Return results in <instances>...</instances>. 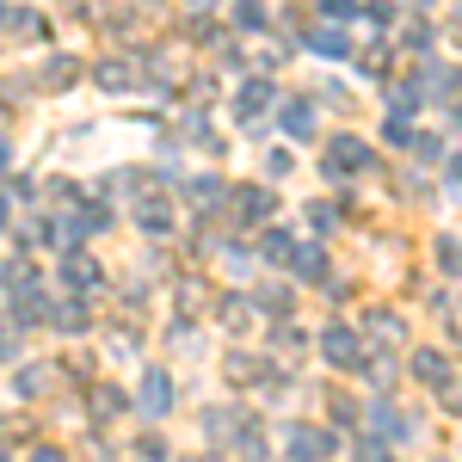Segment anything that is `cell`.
I'll return each instance as SVG.
<instances>
[{
	"label": "cell",
	"instance_id": "6da1fadb",
	"mask_svg": "<svg viewBox=\"0 0 462 462\" xmlns=\"http://www.w3.org/2000/svg\"><path fill=\"white\" fill-rule=\"evenodd\" d=\"M376 167V148L364 136H327V179H357Z\"/></svg>",
	"mask_w": 462,
	"mask_h": 462
},
{
	"label": "cell",
	"instance_id": "7a4b0ae2",
	"mask_svg": "<svg viewBox=\"0 0 462 462\" xmlns=\"http://www.w3.org/2000/svg\"><path fill=\"white\" fill-rule=\"evenodd\" d=\"M136 407H143V420H167L173 413V376H167V364H143Z\"/></svg>",
	"mask_w": 462,
	"mask_h": 462
},
{
	"label": "cell",
	"instance_id": "3957f363",
	"mask_svg": "<svg viewBox=\"0 0 462 462\" xmlns=\"http://www.w3.org/2000/svg\"><path fill=\"white\" fill-rule=\"evenodd\" d=\"M284 457L290 462H327L333 457V431L309 426V420H296V426L284 431Z\"/></svg>",
	"mask_w": 462,
	"mask_h": 462
},
{
	"label": "cell",
	"instance_id": "277c9868",
	"mask_svg": "<svg viewBox=\"0 0 462 462\" xmlns=\"http://www.w3.org/2000/svg\"><path fill=\"white\" fill-rule=\"evenodd\" d=\"M320 357H327L333 370H364V339H357L352 327H339V320H333V327L320 333Z\"/></svg>",
	"mask_w": 462,
	"mask_h": 462
},
{
	"label": "cell",
	"instance_id": "5b68a950",
	"mask_svg": "<svg viewBox=\"0 0 462 462\" xmlns=\"http://www.w3.org/2000/svg\"><path fill=\"white\" fill-rule=\"evenodd\" d=\"M265 106H278V93H272V80H247V87L235 93V124H241V130H253V124H259V111H265Z\"/></svg>",
	"mask_w": 462,
	"mask_h": 462
},
{
	"label": "cell",
	"instance_id": "8992f818",
	"mask_svg": "<svg viewBox=\"0 0 462 462\" xmlns=\"http://www.w3.org/2000/svg\"><path fill=\"white\" fill-rule=\"evenodd\" d=\"M296 284H327V253L315 247V241H296V253H290V265H284Z\"/></svg>",
	"mask_w": 462,
	"mask_h": 462
},
{
	"label": "cell",
	"instance_id": "52a82bcc",
	"mask_svg": "<svg viewBox=\"0 0 462 462\" xmlns=\"http://www.w3.org/2000/svg\"><path fill=\"white\" fill-rule=\"evenodd\" d=\"M278 124H284V136L309 143L315 136V99H278Z\"/></svg>",
	"mask_w": 462,
	"mask_h": 462
},
{
	"label": "cell",
	"instance_id": "ba28073f",
	"mask_svg": "<svg viewBox=\"0 0 462 462\" xmlns=\"http://www.w3.org/2000/svg\"><path fill=\"white\" fill-rule=\"evenodd\" d=\"M235 210H241V222H247V228H259V222H272L278 198H272L265 185H247V191H235Z\"/></svg>",
	"mask_w": 462,
	"mask_h": 462
},
{
	"label": "cell",
	"instance_id": "9c48e42d",
	"mask_svg": "<svg viewBox=\"0 0 462 462\" xmlns=\"http://www.w3.org/2000/svg\"><path fill=\"white\" fill-rule=\"evenodd\" d=\"M185 198H191V204H198V210H204V216H216V210H222V204H228V185H222V179H216V173H198V179H191V185H185Z\"/></svg>",
	"mask_w": 462,
	"mask_h": 462
},
{
	"label": "cell",
	"instance_id": "30bf717a",
	"mask_svg": "<svg viewBox=\"0 0 462 462\" xmlns=\"http://www.w3.org/2000/svg\"><path fill=\"white\" fill-rule=\"evenodd\" d=\"M364 333H370L376 346H401V339H407V327H401V315H394V309H370Z\"/></svg>",
	"mask_w": 462,
	"mask_h": 462
},
{
	"label": "cell",
	"instance_id": "8fae6325",
	"mask_svg": "<svg viewBox=\"0 0 462 462\" xmlns=\"http://www.w3.org/2000/svg\"><path fill=\"white\" fill-rule=\"evenodd\" d=\"M136 228H143V235H167V228H173V204H167V198H143V204H136Z\"/></svg>",
	"mask_w": 462,
	"mask_h": 462
},
{
	"label": "cell",
	"instance_id": "7c38bea8",
	"mask_svg": "<svg viewBox=\"0 0 462 462\" xmlns=\"http://www.w3.org/2000/svg\"><path fill=\"white\" fill-rule=\"evenodd\" d=\"M62 284H69V290H80V296H87V290L99 284V265H93L87 253H69V259H62Z\"/></svg>",
	"mask_w": 462,
	"mask_h": 462
},
{
	"label": "cell",
	"instance_id": "4fadbf2b",
	"mask_svg": "<svg viewBox=\"0 0 462 462\" xmlns=\"http://www.w3.org/2000/svg\"><path fill=\"white\" fill-rule=\"evenodd\" d=\"M93 80H99L106 93H130V87H136V74H130V62H124V56H106V62L93 69Z\"/></svg>",
	"mask_w": 462,
	"mask_h": 462
},
{
	"label": "cell",
	"instance_id": "5bb4252c",
	"mask_svg": "<svg viewBox=\"0 0 462 462\" xmlns=\"http://www.w3.org/2000/svg\"><path fill=\"white\" fill-rule=\"evenodd\" d=\"M37 80H43V87H50V93H62V87H74V80H80V62H74V56H50V62H43V74H37Z\"/></svg>",
	"mask_w": 462,
	"mask_h": 462
},
{
	"label": "cell",
	"instance_id": "9a60e30c",
	"mask_svg": "<svg viewBox=\"0 0 462 462\" xmlns=\"http://www.w3.org/2000/svg\"><path fill=\"white\" fill-rule=\"evenodd\" d=\"M228 376L235 383H265L272 370H265V357H253V352H228Z\"/></svg>",
	"mask_w": 462,
	"mask_h": 462
},
{
	"label": "cell",
	"instance_id": "2e32d148",
	"mask_svg": "<svg viewBox=\"0 0 462 462\" xmlns=\"http://www.w3.org/2000/svg\"><path fill=\"white\" fill-rule=\"evenodd\" d=\"M50 320H56L62 333H87V327H93V320H87V302H80V296H74V302H56V309H50Z\"/></svg>",
	"mask_w": 462,
	"mask_h": 462
},
{
	"label": "cell",
	"instance_id": "e0dca14e",
	"mask_svg": "<svg viewBox=\"0 0 462 462\" xmlns=\"http://www.w3.org/2000/svg\"><path fill=\"white\" fill-rule=\"evenodd\" d=\"M0 284L13 290V296H25V290H37V272H32V259H6V272H0Z\"/></svg>",
	"mask_w": 462,
	"mask_h": 462
},
{
	"label": "cell",
	"instance_id": "ac0fdd59",
	"mask_svg": "<svg viewBox=\"0 0 462 462\" xmlns=\"http://www.w3.org/2000/svg\"><path fill=\"white\" fill-rule=\"evenodd\" d=\"M265 259H272V265H290V253H296V235H290V228H272V235H265Z\"/></svg>",
	"mask_w": 462,
	"mask_h": 462
},
{
	"label": "cell",
	"instance_id": "d6986e66",
	"mask_svg": "<svg viewBox=\"0 0 462 462\" xmlns=\"http://www.w3.org/2000/svg\"><path fill=\"white\" fill-rule=\"evenodd\" d=\"M13 389H19V394H43V389H50V370H43V364H25V370L13 376Z\"/></svg>",
	"mask_w": 462,
	"mask_h": 462
},
{
	"label": "cell",
	"instance_id": "ffe728a7",
	"mask_svg": "<svg viewBox=\"0 0 462 462\" xmlns=\"http://www.w3.org/2000/svg\"><path fill=\"white\" fill-rule=\"evenodd\" d=\"M235 25L241 32H265V6L259 0H235Z\"/></svg>",
	"mask_w": 462,
	"mask_h": 462
},
{
	"label": "cell",
	"instance_id": "44dd1931",
	"mask_svg": "<svg viewBox=\"0 0 462 462\" xmlns=\"http://www.w3.org/2000/svg\"><path fill=\"white\" fill-rule=\"evenodd\" d=\"M309 228L315 235H333L339 228V204H309Z\"/></svg>",
	"mask_w": 462,
	"mask_h": 462
},
{
	"label": "cell",
	"instance_id": "7402d4cb",
	"mask_svg": "<svg viewBox=\"0 0 462 462\" xmlns=\"http://www.w3.org/2000/svg\"><path fill=\"white\" fill-rule=\"evenodd\" d=\"M93 413H99V420H117V413H124V394L111 389V383H106V389H93Z\"/></svg>",
	"mask_w": 462,
	"mask_h": 462
},
{
	"label": "cell",
	"instance_id": "603a6c76",
	"mask_svg": "<svg viewBox=\"0 0 462 462\" xmlns=\"http://www.w3.org/2000/svg\"><path fill=\"white\" fill-rule=\"evenodd\" d=\"M376 431H383V438H407V420H401V407H376Z\"/></svg>",
	"mask_w": 462,
	"mask_h": 462
},
{
	"label": "cell",
	"instance_id": "cb8c5ba5",
	"mask_svg": "<svg viewBox=\"0 0 462 462\" xmlns=\"http://www.w3.org/2000/svg\"><path fill=\"white\" fill-rule=\"evenodd\" d=\"M413 370H420L426 383H444V376H450V364H444L438 352H420V357H413Z\"/></svg>",
	"mask_w": 462,
	"mask_h": 462
},
{
	"label": "cell",
	"instance_id": "d4e9b609",
	"mask_svg": "<svg viewBox=\"0 0 462 462\" xmlns=\"http://www.w3.org/2000/svg\"><path fill=\"white\" fill-rule=\"evenodd\" d=\"M320 13H327V25H346V19H357L364 6H357V0H320Z\"/></svg>",
	"mask_w": 462,
	"mask_h": 462
},
{
	"label": "cell",
	"instance_id": "484cf974",
	"mask_svg": "<svg viewBox=\"0 0 462 462\" xmlns=\"http://www.w3.org/2000/svg\"><path fill=\"white\" fill-rule=\"evenodd\" d=\"M309 43H315L320 56H346V50H352V43H346L339 32H309Z\"/></svg>",
	"mask_w": 462,
	"mask_h": 462
},
{
	"label": "cell",
	"instance_id": "4316f807",
	"mask_svg": "<svg viewBox=\"0 0 462 462\" xmlns=\"http://www.w3.org/2000/svg\"><path fill=\"white\" fill-rule=\"evenodd\" d=\"M438 265H444V278H462V247L457 241H438Z\"/></svg>",
	"mask_w": 462,
	"mask_h": 462
},
{
	"label": "cell",
	"instance_id": "83f0119b",
	"mask_svg": "<svg viewBox=\"0 0 462 462\" xmlns=\"http://www.w3.org/2000/svg\"><path fill=\"white\" fill-rule=\"evenodd\" d=\"M265 173H272V179H290V173H296V161L278 148V154H265Z\"/></svg>",
	"mask_w": 462,
	"mask_h": 462
},
{
	"label": "cell",
	"instance_id": "f1b7e54d",
	"mask_svg": "<svg viewBox=\"0 0 462 462\" xmlns=\"http://www.w3.org/2000/svg\"><path fill=\"white\" fill-rule=\"evenodd\" d=\"M383 136H389L394 148H413V130H407V124H401V117H389V124H383Z\"/></svg>",
	"mask_w": 462,
	"mask_h": 462
},
{
	"label": "cell",
	"instance_id": "f546056e",
	"mask_svg": "<svg viewBox=\"0 0 462 462\" xmlns=\"http://www.w3.org/2000/svg\"><path fill=\"white\" fill-rule=\"evenodd\" d=\"M259 309H272V315H284V309H290V290H265V296H259Z\"/></svg>",
	"mask_w": 462,
	"mask_h": 462
},
{
	"label": "cell",
	"instance_id": "4dcf8cb0",
	"mask_svg": "<svg viewBox=\"0 0 462 462\" xmlns=\"http://www.w3.org/2000/svg\"><path fill=\"white\" fill-rule=\"evenodd\" d=\"M278 352H302V333L296 327H278Z\"/></svg>",
	"mask_w": 462,
	"mask_h": 462
},
{
	"label": "cell",
	"instance_id": "1f68e13d",
	"mask_svg": "<svg viewBox=\"0 0 462 462\" xmlns=\"http://www.w3.org/2000/svg\"><path fill=\"white\" fill-rule=\"evenodd\" d=\"M13 173V143H6V136H0V179Z\"/></svg>",
	"mask_w": 462,
	"mask_h": 462
},
{
	"label": "cell",
	"instance_id": "d6a6232c",
	"mask_svg": "<svg viewBox=\"0 0 462 462\" xmlns=\"http://www.w3.org/2000/svg\"><path fill=\"white\" fill-rule=\"evenodd\" d=\"M32 462H69V457H62V450H50V444H43V450H32Z\"/></svg>",
	"mask_w": 462,
	"mask_h": 462
},
{
	"label": "cell",
	"instance_id": "836d02e7",
	"mask_svg": "<svg viewBox=\"0 0 462 462\" xmlns=\"http://www.w3.org/2000/svg\"><path fill=\"white\" fill-rule=\"evenodd\" d=\"M0 228H13V204H6V191H0Z\"/></svg>",
	"mask_w": 462,
	"mask_h": 462
},
{
	"label": "cell",
	"instance_id": "e575fe53",
	"mask_svg": "<svg viewBox=\"0 0 462 462\" xmlns=\"http://www.w3.org/2000/svg\"><path fill=\"white\" fill-rule=\"evenodd\" d=\"M450 124H457V130H462V106H457V111H450Z\"/></svg>",
	"mask_w": 462,
	"mask_h": 462
},
{
	"label": "cell",
	"instance_id": "d590c367",
	"mask_svg": "<svg viewBox=\"0 0 462 462\" xmlns=\"http://www.w3.org/2000/svg\"><path fill=\"white\" fill-rule=\"evenodd\" d=\"M0 462H6V457H0Z\"/></svg>",
	"mask_w": 462,
	"mask_h": 462
}]
</instances>
